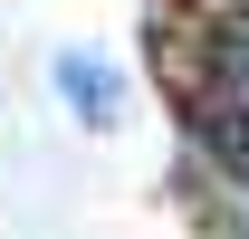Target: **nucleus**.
Masks as SVG:
<instances>
[{
    "label": "nucleus",
    "instance_id": "1",
    "mask_svg": "<svg viewBox=\"0 0 249 239\" xmlns=\"http://www.w3.org/2000/svg\"><path fill=\"white\" fill-rule=\"evenodd\" d=\"M192 105H201V124H211V144H230L249 163V10L211 29L201 77H192Z\"/></svg>",
    "mask_w": 249,
    "mask_h": 239
},
{
    "label": "nucleus",
    "instance_id": "2",
    "mask_svg": "<svg viewBox=\"0 0 249 239\" xmlns=\"http://www.w3.org/2000/svg\"><path fill=\"white\" fill-rule=\"evenodd\" d=\"M58 86H67V105H77V124H115V77L96 58H58Z\"/></svg>",
    "mask_w": 249,
    "mask_h": 239
}]
</instances>
